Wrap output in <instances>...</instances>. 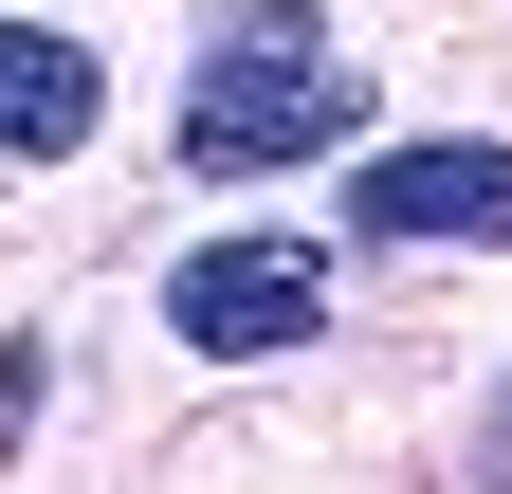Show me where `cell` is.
I'll list each match as a JSON object with an SVG mask.
<instances>
[{"label":"cell","mask_w":512,"mask_h":494,"mask_svg":"<svg viewBox=\"0 0 512 494\" xmlns=\"http://www.w3.org/2000/svg\"><path fill=\"white\" fill-rule=\"evenodd\" d=\"M366 129V74L330 37H311V0H238V37L183 74V165L202 183H275V165H311V147H348Z\"/></svg>","instance_id":"cell-1"},{"label":"cell","mask_w":512,"mask_h":494,"mask_svg":"<svg viewBox=\"0 0 512 494\" xmlns=\"http://www.w3.org/2000/svg\"><path fill=\"white\" fill-rule=\"evenodd\" d=\"M311 330H330V257H311V238L238 220V238H202V257H165V348L275 366V348H311Z\"/></svg>","instance_id":"cell-2"},{"label":"cell","mask_w":512,"mask_h":494,"mask_svg":"<svg viewBox=\"0 0 512 494\" xmlns=\"http://www.w3.org/2000/svg\"><path fill=\"white\" fill-rule=\"evenodd\" d=\"M348 238H512V147L494 129H458V147H366V183H348Z\"/></svg>","instance_id":"cell-3"},{"label":"cell","mask_w":512,"mask_h":494,"mask_svg":"<svg viewBox=\"0 0 512 494\" xmlns=\"http://www.w3.org/2000/svg\"><path fill=\"white\" fill-rule=\"evenodd\" d=\"M110 129V55L55 19H0V165H74Z\"/></svg>","instance_id":"cell-4"},{"label":"cell","mask_w":512,"mask_h":494,"mask_svg":"<svg viewBox=\"0 0 512 494\" xmlns=\"http://www.w3.org/2000/svg\"><path fill=\"white\" fill-rule=\"evenodd\" d=\"M37 385H55V366H37V348H0V458L37 440Z\"/></svg>","instance_id":"cell-5"},{"label":"cell","mask_w":512,"mask_h":494,"mask_svg":"<svg viewBox=\"0 0 512 494\" xmlns=\"http://www.w3.org/2000/svg\"><path fill=\"white\" fill-rule=\"evenodd\" d=\"M476 494H512V385H494V440H476Z\"/></svg>","instance_id":"cell-6"}]
</instances>
